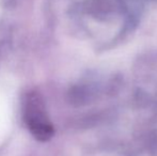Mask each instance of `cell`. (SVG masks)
Masks as SVG:
<instances>
[{
    "instance_id": "obj_1",
    "label": "cell",
    "mask_w": 157,
    "mask_h": 156,
    "mask_svg": "<svg viewBox=\"0 0 157 156\" xmlns=\"http://www.w3.org/2000/svg\"><path fill=\"white\" fill-rule=\"evenodd\" d=\"M25 120L31 133L39 140H47L52 135V127L47 120L40 96L30 93L25 101Z\"/></svg>"
}]
</instances>
